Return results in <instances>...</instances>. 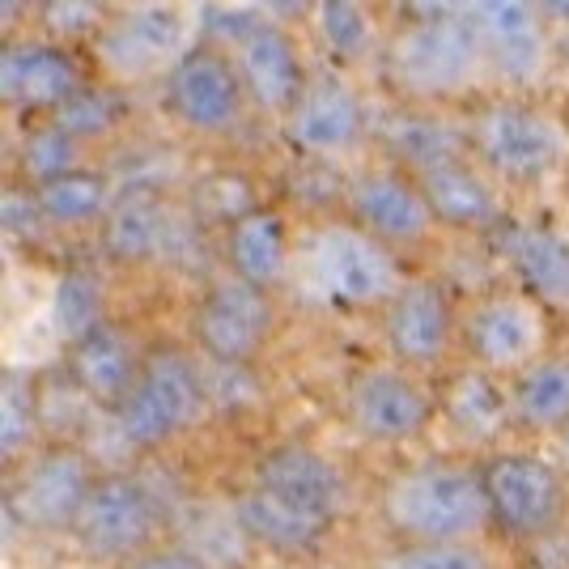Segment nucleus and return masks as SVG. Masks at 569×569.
<instances>
[{
	"label": "nucleus",
	"mask_w": 569,
	"mask_h": 569,
	"mask_svg": "<svg viewBox=\"0 0 569 569\" xmlns=\"http://www.w3.org/2000/svg\"><path fill=\"white\" fill-rule=\"evenodd\" d=\"M426 18L403 22L382 51L387 81L412 102H447L472 90L485 69V48L468 4H429Z\"/></svg>",
	"instance_id": "nucleus-1"
},
{
	"label": "nucleus",
	"mask_w": 569,
	"mask_h": 569,
	"mask_svg": "<svg viewBox=\"0 0 569 569\" xmlns=\"http://www.w3.org/2000/svg\"><path fill=\"white\" fill-rule=\"evenodd\" d=\"M382 519L403 545H472L489 519L480 472L463 463H417L382 489Z\"/></svg>",
	"instance_id": "nucleus-2"
},
{
	"label": "nucleus",
	"mask_w": 569,
	"mask_h": 569,
	"mask_svg": "<svg viewBox=\"0 0 569 569\" xmlns=\"http://www.w3.org/2000/svg\"><path fill=\"white\" fill-rule=\"evenodd\" d=\"M472 162L498 188H540L569 158V137L552 111L527 98H493L468 119Z\"/></svg>",
	"instance_id": "nucleus-3"
},
{
	"label": "nucleus",
	"mask_w": 569,
	"mask_h": 569,
	"mask_svg": "<svg viewBox=\"0 0 569 569\" xmlns=\"http://www.w3.org/2000/svg\"><path fill=\"white\" fill-rule=\"evenodd\" d=\"M209 408V382H204V361L158 345L144 353L141 379L128 391V400L111 412L119 442L128 451H158L188 433Z\"/></svg>",
	"instance_id": "nucleus-4"
},
{
	"label": "nucleus",
	"mask_w": 569,
	"mask_h": 569,
	"mask_svg": "<svg viewBox=\"0 0 569 569\" xmlns=\"http://www.w3.org/2000/svg\"><path fill=\"white\" fill-rule=\"evenodd\" d=\"M307 277L323 302L345 310H387L408 284L400 256L353 221H328L307 238Z\"/></svg>",
	"instance_id": "nucleus-5"
},
{
	"label": "nucleus",
	"mask_w": 569,
	"mask_h": 569,
	"mask_svg": "<svg viewBox=\"0 0 569 569\" xmlns=\"http://www.w3.org/2000/svg\"><path fill=\"white\" fill-rule=\"evenodd\" d=\"M98 476L102 472L94 468V455L72 442H51L34 451L22 468H13L4 493L9 531L26 527L34 536H72Z\"/></svg>",
	"instance_id": "nucleus-6"
},
{
	"label": "nucleus",
	"mask_w": 569,
	"mask_h": 569,
	"mask_svg": "<svg viewBox=\"0 0 569 569\" xmlns=\"http://www.w3.org/2000/svg\"><path fill=\"white\" fill-rule=\"evenodd\" d=\"M480 480L489 498V519L510 540H540L566 519V476L545 455L498 451L480 468Z\"/></svg>",
	"instance_id": "nucleus-7"
},
{
	"label": "nucleus",
	"mask_w": 569,
	"mask_h": 569,
	"mask_svg": "<svg viewBox=\"0 0 569 569\" xmlns=\"http://www.w3.org/2000/svg\"><path fill=\"white\" fill-rule=\"evenodd\" d=\"M247 86L230 51L196 43L162 77V111L191 137H226L247 116Z\"/></svg>",
	"instance_id": "nucleus-8"
},
{
	"label": "nucleus",
	"mask_w": 569,
	"mask_h": 569,
	"mask_svg": "<svg viewBox=\"0 0 569 569\" xmlns=\"http://www.w3.org/2000/svg\"><path fill=\"white\" fill-rule=\"evenodd\" d=\"M191 18L179 4H128L94 39L98 69L116 86L167 77L191 51Z\"/></svg>",
	"instance_id": "nucleus-9"
},
{
	"label": "nucleus",
	"mask_w": 569,
	"mask_h": 569,
	"mask_svg": "<svg viewBox=\"0 0 569 569\" xmlns=\"http://www.w3.org/2000/svg\"><path fill=\"white\" fill-rule=\"evenodd\" d=\"M277 332V307L272 293L238 281L230 272L209 277L204 293L191 307V336L204 361L221 366H251L263 345Z\"/></svg>",
	"instance_id": "nucleus-10"
},
{
	"label": "nucleus",
	"mask_w": 569,
	"mask_h": 569,
	"mask_svg": "<svg viewBox=\"0 0 569 569\" xmlns=\"http://www.w3.org/2000/svg\"><path fill=\"white\" fill-rule=\"evenodd\" d=\"M158 522H162V510L141 476L102 472L90 489V501L81 510L72 540L81 545L86 557L123 566V561L141 557L144 548H153Z\"/></svg>",
	"instance_id": "nucleus-11"
},
{
	"label": "nucleus",
	"mask_w": 569,
	"mask_h": 569,
	"mask_svg": "<svg viewBox=\"0 0 569 569\" xmlns=\"http://www.w3.org/2000/svg\"><path fill=\"white\" fill-rule=\"evenodd\" d=\"M463 345L480 370L522 375L548 357V307L527 293H489L463 315Z\"/></svg>",
	"instance_id": "nucleus-12"
},
{
	"label": "nucleus",
	"mask_w": 569,
	"mask_h": 569,
	"mask_svg": "<svg viewBox=\"0 0 569 569\" xmlns=\"http://www.w3.org/2000/svg\"><path fill=\"white\" fill-rule=\"evenodd\" d=\"M345 204L353 226H361L382 247H421L438 230V217L429 209L426 188L403 167H370L349 179Z\"/></svg>",
	"instance_id": "nucleus-13"
},
{
	"label": "nucleus",
	"mask_w": 569,
	"mask_h": 569,
	"mask_svg": "<svg viewBox=\"0 0 569 569\" xmlns=\"http://www.w3.org/2000/svg\"><path fill=\"white\" fill-rule=\"evenodd\" d=\"M366 128H370L366 102L340 72L310 77L307 94L281 119L284 144L307 162H332L336 153L357 149Z\"/></svg>",
	"instance_id": "nucleus-14"
},
{
	"label": "nucleus",
	"mask_w": 569,
	"mask_h": 569,
	"mask_svg": "<svg viewBox=\"0 0 569 569\" xmlns=\"http://www.w3.org/2000/svg\"><path fill=\"white\" fill-rule=\"evenodd\" d=\"M438 412V400L403 366H370L349 382V421L361 438L400 447L421 438Z\"/></svg>",
	"instance_id": "nucleus-15"
},
{
	"label": "nucleus",
	"mask_w": 569,
	"mask_h": 569,
	"mask_svg": "<svg viewBox=\"0 0 569 569\" xmlns=\"http://www.w3.org/2000/svg\"><path fill=\"white\" fill-rule=\"evenodd\" d=\"M455 307L438 277H408L400 293L382 310V340L403 370H433L451 353Z\"/></svg>",
	"instance_id": "nucleus-16"
},
{
	"label": "nucleus",
	"mask_w": 569,
	"mask_h": 569,
	"mask_svg": "<svg viewBox=\"0 0 569 569\" xmlns=\"http://www.w3.org/2000/svg\"><path fill=\"white\" fill-rule=\"evenodd\" d=\"M472 26L485 48V69H493L510 86H536L545 77L557 43L548 39L540 4L527 0H480L468 4Z\"/></svg>",
	"instance_id": "nucleus-17"
},
{
	"label": "nucleus",
	"mask_w": 569,
	"mask_h": 569,
	"mask_svg": "<svg viewBox=\"0 0 569 569\" xmlns=\"http://www.w3.org/2000/svg\"><path fill=\"white\" fill-rule=\"evenodd\" d=\"M86 86L72 48L56 39H9L0 51V94L13 111L48 119Z\"/></svg>",
	"instance_id": "nucleus-18"
},
{
	"label": "nucleus",
	"mask_w": 569,
	"mask_h": 569,
	"mask_svg": "<svg viewBox=\"0 0 569 569\" xmlns=\"http://www.w3.org/2000/svg\"><path fill=\"white\" fill-rule=\"evenodd\" d=\"M251 485L263 489V493H272L284 506L310 515V519L328 522V527L345 515V501H349L345 472L336 468L328 455L307 447V442H277V447H268L256 459Z\"/></svg>",
	"instance_id": "nucleus-19"
},
{
	"label": "nucleus",
	"mask_w": 569,
	"mask_h": 569,
	"mask_svg": "<svg viewBox=\"0 0 569 569\" xmlns=\"http://www.w3.org/2000/svg\"><path fill=\"white\" fill-rule=\"evenodd\" d=\"M230 56H234L238 77H242L251 102H256L260 111H268V116L284 119L298 107V98L307 94L310 72H307V64H302L298 39H293L281 22H268V18H263Z\"/></svg>",
	"instance_id": "nucleus-20"
},
{
	"label": "nucleus",
	"mask_w": 569,
	"mask_h": 569,
	"mask_svg": "<svg viewBox=\"0 0 569 569\" xmlns=\"http://www.w3.org/2000/svg\"><path fill=\"white\" fill-rule=\"evenodd\" d=\"M501 256L515 281L540 307L569 310V234L548 221H506L498 230Z\"/></svg>",
	"instance_id": "nucleus-21"
},
{
	"label": "nucleus",
	"mask_w": 569,
	"mask_h": 569,
	"mask_svg": "<svg viewBox=\"0 0 569 569\" xmlns=\"http://www.w3.org/2000/svg\"><path fill=\"white\" fill-rule=\"evenodd\" d=\"M421 188H426V200L438 226L447 230H463V234H498L501 226L510 221L506 217V204H501L498 183L476 167L472 158H459V162H447V167H433L426 174H417Z\"/></svg>",
	"instance_id": "nucleus-22"
},
{
	"label": "nucleus",
	"mask_w": 569,
	"mask_h": 569,
	"mask_svg": "<svg viewBox=\"0 0 569 569\" xmlns=\"http://www.w3.org/2000/svg\"><path fill=\"white\" fill-rule=\"evenodd\" d=\"M141 366L144 353L137 349V340L116 323L98 328L94 336L69 349V379L107 412H116L128 400V391L141 379Z\"/></svg>",
	"instance_id": "nucleus-23"
},
{
	"label": "nucleus",
	"mask_w": 569,
	"mask_h": 569,
	"mask_svg": "<svg viewBox=\"0 0 569 569\" xmlns=\"http://www.w3.org/2000/svg\"><path fill=\"white\" fill-rule=\"evenodd\" d=\"M226 272L238 281L256 284V289H277L289 277V221L281 209L260 204L256 213H247L226 230L221 247Z\"/></svg>",
	"instance_id": "nucleus-24"
},
{
	"label": "nucleus",
	"mask_w": 569,
	"mask_h": 569,
	"mask_svg": "<svg viewBox=\"0 0 569 569\" xmlns=\"http://www.w3.org/2000/svg\"><path fill=\"white\" fill-rule=\"evenodd\" d=\"M170 200L167 191H119L116 209L98 226V247L111 263L141 268L158 263L162 234H167Z\"/></svg>",
	"instance_id": "nucleus-25"
},
{
	"label": "nucleus",
	"mask_w": 569,
	"mask_h": 569,
	"mask_svg": "<svg viewBox=\"0 0 569 569\" xmlns=\"http://www.w3.org/2000/svg\"><path fill=\"white\" fill-rule=\"evenodd\" d=\"M438 412L451 421L455 433H463L468 442H493L506 429L515 426V408H510V382H501L489 370H459L442 396Z\"/></svg>",
	"instance_id": "nucleus-26"
},
{
	"label": "nucleus",
	"mask_w": 569,
	"mask_h": 569,
	"mask_svg": "<svg viewBox=\"0 0 569 569\" xmlns=\"http://www.w3.org/2000/svg\"><path fill=\"white\" fill-rule=\"evenodd\" d=\"M230 510H234L238 527L251 540V548H268V552H281V557H307L328 536V522L284 506V501H277L272 493L256 489V485L242 489Z\"/></svg>",
	"instance_id": "nucleus-27"
},
{
	"label": "nucleus",
	"mask_w": 569,
	"mask_h": 569,
	"mask_svg": "<svg viewBox=\"0 0 569 569\" xmlns=\"http://www.w3.org/2000/svg\"><path fill=\"white\" fill-rule=\"evenodd\" d=\"M34 191V204L48 221V230H98L116 209V174L107 170H72L64 179H51Z\"/></svg>",
	"instance_id": "nucleus-28"
},
{
	"label": "nucleus",
	"mask_w": 569,
	"mask_h": 569,
	"mask_svg": "<svg viewBox=\"0 0 569 569\" xmlns=\"http://www.w3.org/2000/svg\"><path fill=\"white\" fill-rule=\"evenodd\" d=\"M382 141L396 153V167H403L408 174H426V170H433V167L472 158L468 128H455L451 119H442V116L400 111L396 119L382 123Z\"/></svg>",
	"instance_id": "nucleus-29"
},
{
	"label": "nucleus",
	"mask_w": 569,
	"mask_h": 569,
	"mask_svg": "<svg viewBox=\"0 0 569 569\" xmlns=\"http://www.w3.org/2000/svg\"><path fill=\"white\" fill-rule=\"evenodd\" d=\"M510 408L515 426L536 433H561L569 426V361L545 357L531 370L510 379Z\"/></svg>",
	"instance_id": "nucleus-30"
},
{
	"label": "nucleus",
	"mask_w": 569,
	"mask_h": 569,
	"mask_svg": "<svg viewBox=\"0 0 569 569\" xmlns=\"http://www.w3.org/2000/svg\"><path fill=\"white\" fill-rule=\"evenodd\" d=\"M48 319L56 340L69 345V349L81 345L86 336H94L98 328H107L111 315H107V284H102V277L90 272V268H64L51 284Z\"/></svg>",
	"instance_id": "nucleus-31"
},
{
	"label": "nucleus",
	"mask_w": 569,
	"mask_h": 569,
	"mask_svg": "<svg viewBox=\"0 0 569 569\" xmlns=\"http://www.w3.org/2000/svg\"><path fill=\"white\" fill-rule=\"evenodd\" d=\"M43 429V396L39 387L22 375H4V391H0V459L4 468H22L34 455Z\"/></svg>",
	"instance_id": "nucleus-32"
},
{
	"label": "nucleus",
	"mask_w": 569,
	"mask_h": 569,
	"mask_svg": "<svg viewBox=\"0 0 569 569\" xmlns=\"http://www.w3.org/2000/svg\"><path fill=\"white\" fill-rule=\"evenodd\" d=\"M18 167H22L30 188H43V183H51V179H64V174L86 167V144L72 141L60 123L39 119L34 128H26Z\"/></svg>",
	"instance_id": "nucleus-33"
},
{
	"label": "nucleus",
	"mask_w": 569,
	"mask_h": 569,
	"mask_svg": "<svg viewBox=\"0 0 569 569\" xmlns=\"http://www.w3.org/2000/svg\"><path fill=\"white\" fill-rule=\"evenodd\" d=\"M310 26L319 48L332 56L336 64H353L375 48V22L353 0H323L310 9Z\"/></svg>",
	"instance_id": "nucleus-34"
},
{
	"label": "nucleus",
	"mask_w": 569,
	"mask_h": 569,
	"mask_svg": "<svg viewBox=\"0 0 569 569\" xmlns=\"http://www.w3.org/2000/svg\"><path fill=\"white\" fill-rule=\"evenodd\" d=\"M188 209L204 230H209V226H226V230H230L234 221H242L247 213H256L260 200H256L247 174H238V170H213V174H204V179L191 183Z\"/></svg>",
	"instance_id": "nucleus-35"
},
{
	"label": "nucleus",
	"mask_w": 569,
	"mask_h": 569,
	"mask_svg": "<svg viewBox=\"0 0 569 569\" xmlns=\"http://www.w3.org/2000/svg\"><path fill=\"white\" fill-rule=\"evenodd\" d=\"M128 116V98L119 94L116 86H86L81 94H72L56 116H48L51 123H60L72 141L94 144L107 141L119 123Z\"/></svg>",
	"instance_id": "nucleus-36"
},
{
	"label": "nucleus",
	"mask_w": 569,
	"mask_h": 569,
	"mask_svg": "<svg viewBox=\"0 0 569 569\" xmlns=\"http://www.w3.org/2000/svg\"><path fill=\"white\" fill-rule=\"evenodd\" d=\"M158 263H167L183 277H200L209 272V242H204V226L191 217V209H179L170 204L167 217V234H162V251H158Z\"/></svg>",
	"instance_id": "nucleus-37"
},
{
	"label": "nucleus",
	"mask_w": 569,
	"mask_h": 569,
	"mask_svg": "<svg viewBox=\"0 0 569 569\" xmlns=\"http://www.w3.org/2000/svg\"><path fill=\"white\" fill-rule=\"evenodd\" d=\"M379 569H498L489 548L472 545H400L379 561Z\"/></svg>",
	"instance_id": "nucleus-38"
},
{
	"label": "nucleus",
	"mask_w": 569,
	"mask_h": 569,
	"mask_svg": "<svg viewBox=\"0 0 569 569\" xmlns=\"http://www.w3.org/2000/svg\"><path fill=\"white\" fill-rule=\"evenodd\" d=\"M39 18H43L48 39L72 48L77 39H98L111 22V9L94 0H51V4H39Z\"/></svg>",
	"instance_id": "nucleus-39"
},
{
	"label": "nucleus",
	"mask_w": 569,
	"mask_h": 569,
	"mask_svg": "<svg viewBox=\"0 0 569 569\" xmlns=\"http://www.w3.org/2000/svg\"><path fill=\"white\" fill-rule=\"evenodd\" d=\"M4 230L9 238H39L48 230V221L39 213V204H34V191L30 188H13L4 196Z\"/></svg>",
	"instance_id": "nucleus-40"
},
{
	"label": "nucleus",
	"mask_w": 569,
	"mask_h": 569,
	"mask_svg": "<svg viewBox=\"0 0 569 569\" xmlns=\"http://www.w3.org/2000/svg\"><path fill=\"white\" fill-rule=\"evenodd\" d=\"M119 569H209L188 545H153L144 548L141 557H132V561H123Z\"/></svg>",
	"instance_id": "nucleus-41"
},
{
	"label": "nucleus",
	"mask_w": 569,
	"mask_h": 569,
	"mask_svg": "<svg viewBox=\"0 0 569 569\" xmlns=\"http://www.w3.org/2000/svg\"><path fill=\"white\" fill-rule=\"evenodd\" d=\"M557 60H561V69L569 72V26L561 30V39H557Z\"/></svg>",
	"instance_id": "nucleus-42"
},
{
	"label": "nucleus",
	"mask_w": 569,
	"mask_h": 569,
	"mask_svg": "<svg viewBox=\"0 0 569 569\" xmlns=\"http://www.w3.org/2000/svg\"><path fill=\"white\" fill-rule=\"evenodd\" d=\"M557 447H561V459H566V468H569V426L557 433Z\"/></svg>",
	"instance_id": "nucleus-43"
}]
</instances>
